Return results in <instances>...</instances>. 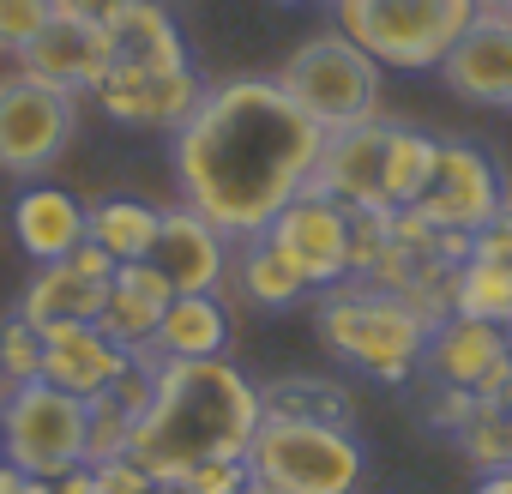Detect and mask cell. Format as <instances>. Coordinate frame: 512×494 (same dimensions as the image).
Returning a JSON list of instances; mask_svg holds the SVG:
<instances>
[{"mask_svg": "<svg viewBox=\"0 0 512 494\" xmlns=\"http://www.w3.org/2000/svg\"><path fill=\"white\" fill-rule=\"evenodd\" d=\"M470 254H482V260H494V266H512V223H506V217L488 223V229L470 241Z\"/></svg>", "mask_w": 512, "mask_h": 494, "instance_id": "34", "label": "cell"}, {"mask_svg": "<svg viewBox=\"0 0 512 494\" xmlns=\"http://www.w3.org/2000/svg\"><path fill=\"white\" fill-rule=\"evenodd\" d=\"M97 97V109L109 115V121H121V127H145V133H175L193 109H199V97H205V85H199V73L193 67H175V73H145V67H109V79L91 91Z\"/></svg>", "mask_w": 512, "mask_h": 494, "instance_id": "13", "label": "cell"}, {"mask_svg": "<svg viewBox=\"0 0 512 494\" xmlns=\"http://www.w3.org/2000/svg\"><path fill=\"white\" fill-rule=\"evenodd\" d=\"M386 127L392 121H356V127H338L326 133L320 145V169L308 181V193H326L350 211H392L386 205Z\"/></svg>", "mask_w": 512, "mask_h": 494, "instance_id": "14", "label": "cell"}, {"mask_svg": "<svg viewBox=\"0 0 512 494\" xmlns=\"http://www.w3.org/2000/svg\"><path fill=\"white\" fill-rule=\"evenodd\" d=\"M452 314L488 320V326H506L512 332V266H494V260L470 254L452 272Z\"/></svg>", "mask_w": 512, "mask_h": 494, "instance_id": "25", "label": "cell"}, {"mask_svg": "<svg viewBox=\"0 0 512 494\" xmlns=\"http://www.w3.org/2000/svg\"><path fill=\"white\" fill-rule=\"evenodd\" d=\"M500 217H506V223H512V199H506V211H500Z\"/></svg>", "mask_w": 512, "mask_h": 494, "instance_id": "42", "label": "cell"}, {"mask_svg": "<svg viewBox=\"0 0 512 494\" xmlns=\"http://www.w3.org/2000/svg\"><path fill=\"white\" fill-rule=\"evenodd\" d=\"M25 482H31V476H25L13 458H0V494H25Z\"/></svg>", "mask_w": 512, "mask_h": 494, "instance_id": "38", "label": "cell"}, {"mask_svg": "<svg viewBox=\"0 0 512 494\" xmlns=\"http://www.w3.org/2000/svg\"><path fill=\"white\" fill-rule=\"evenodd\" d=\"M133 0H55V13H73V19H91V25H115Z\"/></svg>", "mask_w": 512, "mask_h": 494, "instance_id": "35", "label": "cell"}, {"mask_svg": "<svg viewBox=\"0 0 512 494\" xmlns=\"http://www.w3.org/2000/svg\"><path fill=\"white\" fill-rule=\"evenodd\" d=\"M229 350V308L217 290L205 296H175L157 320V338H151V356L157 362H211Z\"/></svg>", "mask_w": 512, "mask_h": 494, "instance_id": "20", "label": "cell"}, {"mask_svg": "<svg viewBox=\"0 0 512 494\" xmlns=\"http://www.w3.org/2000/svg\"><path fill=\"white\" fill-rule=\"evenodd\" d=\"M362 440L338 422H296L266 416L247 446L253 494H356L362 482Z\"/></svg>", "mask_w": 512, "mask_h": 494, "instance_id": "5", "label": "cell"}, {"mask_svg": "<svg viewBox=\"0 0 512 494\" xmlns=\"http://www.w3.org/2000/svg\"><path fill=\"white\" fill-rule=\"evenodd\" d=\"M13 67H25V73H37V79H49V85H61V91H97L103 79H109V67H115V37H109V25H91V19H73V13H55L19 55H13Z\"/></svg>", "mask_w": 512, "mask_h": 494, "instance_id": "12", "label": "cell"}, {"mask_svg": "<svg viewBox=\"0 0 512 494\" xmlns=\"http://www.w3.org/2000/svg\"><path fill=\"white\" fill-rule=\"evenodd\" d=\"M79 133V97L13 67L0 73V175L37 181L49 175Z\"/></svg>", "mask_w": 512, "mask_h": 494, "instance_id": "8", "label": "cell"}, {"mask_svg": "<svg viewBox=\"0 0 512 494\" xmlns=\"http://www.w3.org/2000/svg\"><path fill=\"white\" fill-rule=\"evenodd\" d=\"M476 13V0H332V31L392 73H440Z\"/></svg>", "mask_w": 512, "mask_h": 494, "instance_id": "4", "label": "cell"}, {"mask_svg": "<svg viewBox=\"0 0 512 494\" xmlns=\"http://www.w3.org/2000/svg\"><path fill=\"white\" fill-rule=\"evenodd\" d=\"M476 494H512V470H494V476H482V482H476Z\"/></svg>", "mask_w": 512, "mask_h": 494, "instance_id": "39", "label": "cell"}, {"mask_svg": "<svg viewBox=\"0 0 512 494\" xmlns=\"http://www.w3.org/2000/svg\"><path fill=\"white\" fill-rule=\"evenodd\" d=\"M151 260L163 266L175 296H205V290H223L229 260H235V241L211 217H199L193 205H163V229H157Z\"/></svg>", "mask_w": 512, "mask_h": 494, "instance_id": "15", "label": "cell"}, {"mask_svg": "<svg viewBox=\"0 0 512 494\" xmlns=\"http://www.w3.org/2000/svg\"><path fill=\"white\" fill-rule=\"evenodd\" d=\"M476 398H488V404H506V410H512V362H506V368H500V374L476 392Z\"/></svg>", "mask_w": 512, "mask_h": 494, "instance_id": "37", "label": "cell"}, {"mask_svg": "<svg viewBox=\"0 0 512 494\" xmlns=\"http://www.w3.org/2000/svg\"><path fill=\"white\" fill-rule=\"evenodd\" d=\"M157 229H163V205H145V199H127V193L85 205V241H97L115 266L151 260Z\"/></svg>", "mask_w": 512, "mask_h": 494, "instance_id": "23", "label": "cell"}, {"mask_svg": "<svg viewBox=\"0 0 512 494\" xmlns=\"http://www.w3.org/2000/svg\"><path fill=\"white\" fill-rule=\"evenodd\" d=\"M109 278H115V260L103 254L97 241H79L67 260H49L31 272L25 296H19V314L31 326H97L103 308H109Z\"/></svg>", "mask_w": 512, "mask_h": 494, "instance_id": "10", "label": "cell"}, {"mask_svg": "<svg viewBox=\"0 0 512 494\" xmlns=\"http://www.w3.org/2000/svg\"><path fill=\"white\" fill-rule=\"evenodd\" d=\"M127 368H133V350L115 344L103 326H79V320L43 326V380L49 386H61V392L91 404V398L115 392L127 380Z\"/></svg>", "mask_w": 512, "mask_h": 494, "instance_id": "16", "label": "cell"}, {"mask_svg": "<svg viewBox=\"0 0 512 494\" xmlns=\"http://www.w3.org/2000/svg\"><path fill=\"white\" fill-rule=\"evenodd\" d=\"M476 7H500V13H512V0H476Z\"/></svg>", "mask_w": 512, "mask_h": 494, "instance_id": "41", "label": "cell"}, {"mask_svg": "<svg viewBox=\"0 0 512 494\" xmlns=\"http://www.w3.org/2000/svg\"><path fill=\"white\" fill-rule=\"evenodd\" d=\"M169 139L181 205L211 217L229 241H247L266 235L296 193H308L326 127L278 79H229L211 85Z\"/></svg>", "mask_w": 512, "mask_h": 494, "instance_id": "1", "label": "cell"}, {"mask_svg": "<svg viewBox=\"0 0 512 494\" xmlns=\"http://www.w3.org/2000/svg\"><path fill=\"white\" fill-rule=\"evenodd\" d=\"M266 235L308 272L314 290H332V284L350 278V205H338V199H326V193H296V199L272 217Z\"/></svg>", "mask_w": 512, "mask_h": 494, "instance_id": "11", "label": "cell"}, {"mask_svg": "<svg viewBox=\"0 0 512 494\" xmlns=\"http://www.w3.org/2000/svg\"><path fill=\"white\" fill-rule=\"evenodd\" d=\"M428 332H434V326H428L404 296H392V290H380V284H368V278H344V284H332L326 302H320V338H326L344 362H356L362 374H374V380H386V386H398V380H410V374L422 368Z\"/></svg>", "mask_w": 512, "mask_h": 494, "instance_id": "3", "label": "cell"}, {"mask_svg": "<svg viewBox=\"0 0 512 494\" xmlns=\"http://www.w3.org/2000/svg\"><path fill=\"white\" fill-rule=\"evenodd\" d=\"M85 398L31 380V386H7L0 392V458H13L25 476L61 482L67 470L85 464Z\"/></svg>", "mask_w": 512, "mask_h": 494, "instance_id": "6", "label": "cell"}, {"mask_svg": "<svg viewBox=\"0 0 512 494\" xmlns=\"http://www.w3.org/2000/svg\"><path fill=\"white\" fill-rule=\"evenodd\" d=\"M380 61H368L344 31H320V37H308L284 67H278V85L326 127V133H338V127H356V121H374V109H380Z\"/></svg>", "mask_w": 512, "mask_h": 494, "instance_id": "7", "label": "cell"}, {"mask_svg": "<svg viewBox=\"0 0 512 494\" xmlns=\"http://www.w3.org/2000/svg\"><path fill=\"white\" fill-rule=\"evenodd\" d=\"M55 19V0H0V55H19Z\"/></svg>", "mask_w": 512, "mask_h": 494, "instance_id": "31", "label": "cell"}, {"mask_svg": "<svg viewBox=\"0 0 512 494\" xmlns=\"http://www.w3.org/2000/svg\"><path fill=\"white\" fill-rule=\"evenodd\" d=\"M476 392H464V386H434V404H428V422L440 428V434H458L470 416H476Z\"/></svg>", "mask_w": 512, "mask_h": 494, "instance_id": "33", "label": "cell"}, {"mask_svg": "<svg viewBox=\"0 0 512 494\" xmlns=\"http://www.w3.org/2000/svg\"><path fill=\"white\" fill-rule=\"evenodd\" d=\"M284 7H296V0H284Z\"/></svg>", "mask_w": 512, "mask_h": 494, "instance_id": "43", "label": "cell"}, {"mask_svg": "<svg viewBox=\"0 0 512 494\" xmlns=\"http://www.w3.org/2000/svg\"><path fill=\"white\" fill-rule=\"evenodd\" d=\"M260 404L266 416H296V422H338V428H356V404L338 380H320V374H290V380H272L260 386Z\"/></svg>", "mask_w": 512, "mask_h": 494, "instance_id": "24", "label": "cell"}, {"mask_svg": "<svg viewBox=\"0 0 512 494\" xmlns=\"http://www.w3.org/2000/svg\"><path fill=\"white\" fill-rule=\"evenodd\" d=\"M55 494H97V470H91V464H79V470H67V476L55 482Z\"/></svg>", "mask_w": 512, "mask_h": 494, "instance_id": "36", "label": "cell"}, {"mask_svg": "<svg viewBox=\"0 0 512 494\" xmlns=\"http://www.w3.org/2000/svg\"><path fill=\"white\" fill-rule=\"evenodd\" d=\"M506 362H512V332L488 326V320H464V314H446L428 332V350H422L428 380L434 386H464V392H482Z\"/></svg>", "mask_w": 512, "mask_h": 494, "instance_id": "18", "label": "cell"}, {"mask_svg": "<svg viewBox=\"0 0 512 494\" xmlns=\"http://www.w3.org/2000/svg\"><path fill=\"white\" fill-rule=\"evenodd\" d=\"M229 278H235V290H241L253 308H296V302H308V296H314L308 272L284 254L272 235H247V241H235Z\"/></svg>", "mask_w": 512, "mask_h": 494, "instance_id": "22", "label": "cell"}, {"mask_svg": "<svg viewBox=\"0 0 512 494\" xmlns=\"http://www.w3.org/2000/svg\"><path fill=\"white\" fill-rule=\"evenodd\" d=\"M115 37V67H145V73H175L187 61V37L163 0H133V7L109 25Z\"/></svg>", "mask_w": 512, "mask_h": 494, "instance_id": "21", "label": "cell"}, {"mask_svg": "<svg viewBox=\"0 0 512 494\" xmlns=\"http://www.w3.org/2000/svg\"><path fill=\"white\" fill-rule=\"evenodd\" d=\"M458 446H464V458L482 470V476H494V470H512V410L506 404H476V416L452 434Z\"/></svg>", "mask_w": 512, "mask_h": 494, "instance_id": "27", "label": "cell"}, {"mask_svg": "<svg viewBox=\"0 0 512 494\" xmlns=\"http://www.w3.org/2000/svg\"><path fill=\"white\" fill-rule=\"evenodd\" d=\"M25 494H55V482H43V476H31V482H25Z\"/></svg>", "mask_w": 512, "mask_h": 494, "instance_id": "40", "label": "cell"}, {"mask_svg": "<svg viewBox=\"0 0 512 494\" xmlns=\"http://www.w3.org/2000/svg\"><path fill=\"white\" fill-rule=\"evenodd\" d=\"M440 79L452 85V97L512 103V13L482 7L464 25V37L452 43V55L440 61Z\"/></svg>", "mask_w": 512, "mask_h": 494, "instance_id": "17", "label": "cell"}, {"mask_svg": "<svg viewBox=\"0 0 512 494\" xmlns=\"http://www.w3.org/2000/svg\"><path fill=\"white\" fill-rule=\"evenodd\" d=\"M97 470V494H163V482L127 452V458H109V464H91Z\"/></svg>", "mask_w": 512, "mask_h": 494, "instance_id": "32", "label": "cell"}, {"mask_svg": "<svg viewBox=\"0 0 512 494\" xmlns=\"http://www.w3.org/2000/svg\"><path fill=\"white\" fill-rule=\"evenodd\" d=\"M175 494H253V476H247V458H205L193 470H181Z\"/></svg>", "mask_w": 512, "mask_h": 494, "instance_id": "30", "label": "cell"}, {"mask_svg": "<svg viewBox=\"0 0 512 494\" xmlns=\"http://www.w3.org/2000/svg\"><path fill=\"white\" fill-rule=\"evenodd\" d=\"M416 211H422L434 229H446V235H482L488 223H500V211H506V187H500L494 163H488L476 145L440 139V151H434V175H428Z\"/></svg>", "mask_w": 512, "mask_h": 494, "instance_id": "9", "label": "cell"}, {"mask_svg": "<svg viewBox=\"0 0 512 494\" xmlns=\"http://www.w3.org/2000/svg\"><path fill=\"white\" fill-rule=\"evenodd\" d=\"M434 151H440V139H428V133H416L404 121L386 127V205L392 211L422 199V187L434 175Z\"/></svg>", "mask_w": 512, "mask_h": 494, "instance_id": "26", "label": "cell"}, {"mask_svg": "<svg viewBox=\"0 0 512 494\" xmlns=\"http://www.w3.org/2000/svg\"><path fill=\"white\" fill-rule=\"evenodd\" d=\"M13 235H19V247H25V260H37V266L67 260L73 247L85 241V205H79L67 187L37 181V187H25V193L13 199Z\"/></svg>", "mask_w": 512, "mask_h": 494, "instance_id": "19", "label": "cell"}, {"mask_svg": "<svg viewBox=\"0 0 512 494\" xmlns=\"http://www.w3.org/2000/svg\"><path fill=\"white\" fill-rule=\"evenodd\" d=\"M85 410H91V422H85V464L127 458V452H133V428H139V416H133V410H127L115 392L91 398Z\"/></svg>", "mask_w": 512, "mask_h": 494, "instance_id": "28", "label": "cell"}, {"mask_svg": "<svg viewBox=\"0 0 512 494\" xmlns=\"http://www.w3.org/2000/svg\"><path fill=\"white\" fill-rule=\"evenodd\" d=\"M43 380V326H31L19 308L0 320V392Z\"/></svg>", "mask_w": 512, "mask_h": 494, "instance_id": "29", "label": "cell"}, {"mask_svg": "<svg viewBox=\"0 0 512 494\" xmlns=\"http://www.w3.org/2000/svg\"><path fill=\"white\" fill-rule=\"evenodd\" d=\"M266 422L260 386L229 356L211 362H151V404L133 428V458L175 494L181 470L205 458H247Z\"/></svg>", "mask_w": 512, "mask_h": 494, "instance_id": "2", "label": "cell"}]
</instances>
